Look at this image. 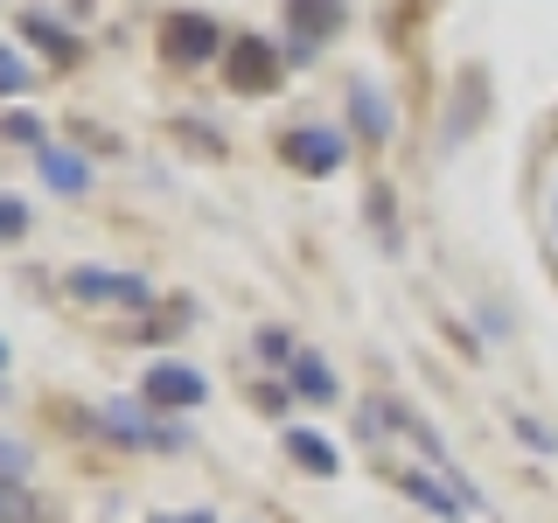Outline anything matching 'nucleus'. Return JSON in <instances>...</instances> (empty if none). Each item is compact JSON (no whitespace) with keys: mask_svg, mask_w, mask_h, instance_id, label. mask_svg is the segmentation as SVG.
Instances as JSON below:
<instances>
[{"mask_svg":"<svg viewBox=\"0 0 558 523\" xmlns=\"http://www.w3.org/2000/svg\"><path fill=\"white\" fill-rule=\"evenodd\" d=\"M223 49V28L209 22V14H196V8H174L168 14V28H161V57L168 63H182V70H196V63H209Z\"/></svg>","mask_w":558,"mask_h":523,"instance_id":"nucleus-1","label":"nucleus"},{"mask_svg":"<svg viewBox=\"0 0 558 523\" xmlns=\"http://www.w3.org/2000/svg\"><path fill=\"white\" fill-rule=\"evenodd\" d=\"M279 161L301 168V174H336L349 161V139L336 126H287L279 133Z\"/></svg>","mask_w":558,"mask_h":523,"instance_id":"nucleus-2","label":"nucleus"},{"mask_svg":"<svg viewBox=\"0 0 558 523\" xmlns=\"http://www.w3.org/2000/svg\"><path fill=\"white\" fill-rule=\"evenodd\" d=\"M77 301H119V307H140L147 301V279H133V272H105V266H77L63 279Z\"/></svg>","mask_w":558,"mask_h":523,"instance_id":"nucleus-3","label":"nucleus"},{"mask_svg":"<svg viewBox=\"0 0 558 523\" xmlns=\"http://www.w3.org/2000/svg\"><path fill=\"white\" fill-rule=\"evenodd\" d=\"M209 398V384H203V370H189V363H154L147 370V405H203Z\"/></svg>","mask_w":558,"mask_h":523,"instance_id":"nucleus-4","label":"nucleus"},{"mask_svg":"<svg viewBox=\"0 0 558 523\" xmlns=\"http://www.w3.org/2000/svg\"><path fill=\"white\" fill-rule=\"evenodd\" d=\"M231 84H238V92H272V84H279V63H272V49L266 42H258V35H238V42H231Z\"/></svg>","mask_w":558,"mask_h":523,"instance_id":"nucleus-5","label":"nucleus"},{"mask_svg":"<svg viewBox=\"0 0 558 523\" xmlns=\"http://www.w3.org/2000/svg\"><path fill=\"white\" fill-rule=\"evenodd\" d=\"M293 8V57H314V42H322L328 28H342V0H287Z\"/></svg>","mask_w":558,"mask_h":523,"instance_id":"nucleus-6","label":"nucleus"},{"mask_svg":"<svg viewBox=\"0 0 558 523\" xmlns=\"http://www.w3.org/2000/svg\"><path fill=\"white\" fill-rule=\"evenodd\" d=\"M398 488H405L418 510H433V516H468V502L453 496V482H433V475H418V467H398Z\"/></svg>","mask_w":558,"mask_h":523,"instance_id":"nucleus-7","label":"nucleus"},{"mask_svg":"<svg viewBox=\"0 0 558 523\" xmlns=\"http://www.w3.org/2000/svg\"><path fill=\"white\" fill-rule=\"evenodd\" d=\"M349 105H356V126H363V139H391L398 119H391V105L377 98V84H371V77H356V84H349Z\"/></svg>","mask_w":558,"mask_h":523,"instance_id":"nucleus-8","label":"nucleus"},{"mask_svg":"<svg viewBox=\"0 0 558 523\" xmlns=\"http://www.w3.org/2000/svg\"><path fill=\"white\" fill-rule=\"evenodd\" d=\"M43 174H49V188H63V196H84V188H92V168H84L70 147H43Z\"/></svg>","mask_w":558,"mask_h":523,"instance_id":"nucleus-9","label":"nucleus"},{"mask_svg":"<svg viewBox=\"0 0 558 523\" xmlns=\"http://www.w3.org/2000/svg\"><path fill=\"white\" fill-rule=\"evenodd\" d=\"M293 391L307 398V405H336V377H328L322 356H293Z\"/></svg>","mask_w":558,"mask_h":523,"instance_id":"nucleus-10","label":"nucleus"},{"mask_svg":"<svg viewBox=\"0 0 558 523\" xmlns=\"http://www.w3.org/2000/svg\"><path fill=\"white\" fill-rule=\"evenodd\" d=\"M287 447H293V461L307 467V475H336L342 467V453L322 440V433H287Z\"/></svg>","mask_w":558,"mask_h":523,"instance_id":"nucleus-11","label":"nucleus"},{"mask_svg":"<svg viewBox=\"0 0 558 523\" xmlns=\"http://www.w3.org/2000/svg\"><path fill=\"white\" fill-rule=\"evenodd\" d=\"M105 426H112V433H126V440H161V433H154V426H147V418H140L133 405H105Z\"/></svg>","mask_w":558,"mask_h":523,"instance_id":"nucleus-12","label":"nucleus"},{"mask_svg":"<svg viewBox=\"0 0 558 523\" xmlns=\"http://www.w3.org/2000/svg\"><path fill=\"white\" fill-rule=\"evenodd\" d=\"M35 510H28V496H22V488H14V482H0V523H28Z\"/></svg>","mask_w":558,"mask_h":523,"instance_id":"nucleus-13","label":"nucleus"},{"mask_svg":"<svg viewBox=\"0 0 558 523\" xmlns=\"http://www.w3.org/2000/svg\"><path fill=\"white\" fill-rule=\"evenodd\" d=\"M22 84H28V63L14 49H0V92H22Z\"/></svg>","mask_w":558,"mask_h":523,"instance_id":"nucleus-14","label":"nucleus"},{"mask_svg":"<svg viewBox=\"0 0 558 523\" xmlns=\"http://www.w3.org/2000/svg\"><path fill=\"white\" fill-rule=\"evenodd\" d=\"M22 475H28V453L14 440H0V482H22Z\"/></svg>","mask_w":558,"mask_h":523,"instance_id":"nucleus-15","label":"nucleus"},{"mask_svg":"<svg viewBox=\"0 0 558 523\" xmlns=\"http://www.w3.org/2000/svg\"><path fill=\"white\" fill-rule=\"evenodd\" d=\"M22 231H28V209L14 196H0V238H22Z\"/></svg>","mask_w":558,"mask_h":523,"instance_id":"nucleus-16","label":"nucleus"},{"mask_svg":"<svg viewBox=\"0 0 558 523\" xmlns=\"http://www.w3.org/2000/svg\"><path fill=\"white\" fill-rule=\"evenodd\" d=\"M517 433H523V440H531L537 453H558V440H551V433H545V426H537V418H517Z\"/></svg>","mask_w":558,"mask_h":523,"instance_id":"nucleus-17","label":"nucleus"},{"mask_svg":"<svg viewBox=\"0 0 558 523\" xmlns=\"http://www.w3.org/2000/svg\"><path fill=\"white\" fill-rule=\"evenodd\" d=\"M258 349H266V356H272V363H293V342H287V336H279V328H266V336H258Z\"/></svg>","mask_w":558,"mask_h":523,"instance_id":"nucleus-18","label":"nucleus"},{"mask_svg":"<svg viewBox=\"0 0 558 523\" xmlns=\"http://www.w3.org/2000/svg\"><path fill=\"white\" fill-rule=\"evenodd\" d=\"M8 133H14V139H43V126H35L28 112H8Z\"/></svg>","mask_w":558,"mask_h":523,"instance_id":"nucleus-19","label":"nucleus"},{"mask_svg":"<svg viewBox=\"0 0 558 523\" xmlns=\"http://www.w3.org/2000/svg\"><path fill=\"white\" fill-rule=\"evenodd\" d=\"M154 523H209V510H196V516H154Z\"/></svg>","mask_w":558,"mask_h":523,"instance_id":"nucleus-20","label":"nucleus"},{"mask_svg":"<svg viewBox=\"0 0 558 523\" xmlns=\"http://www.w3.org/2000/svg\"><path fill=\"white\" fill-rule=\"evenodd\" d=\"M0 370H8V342H0Z\"/></svg>","mask_w":558,"mask_h":523,"instance_id":"nucleus-21","label":"nucleus"}]
</instances>
